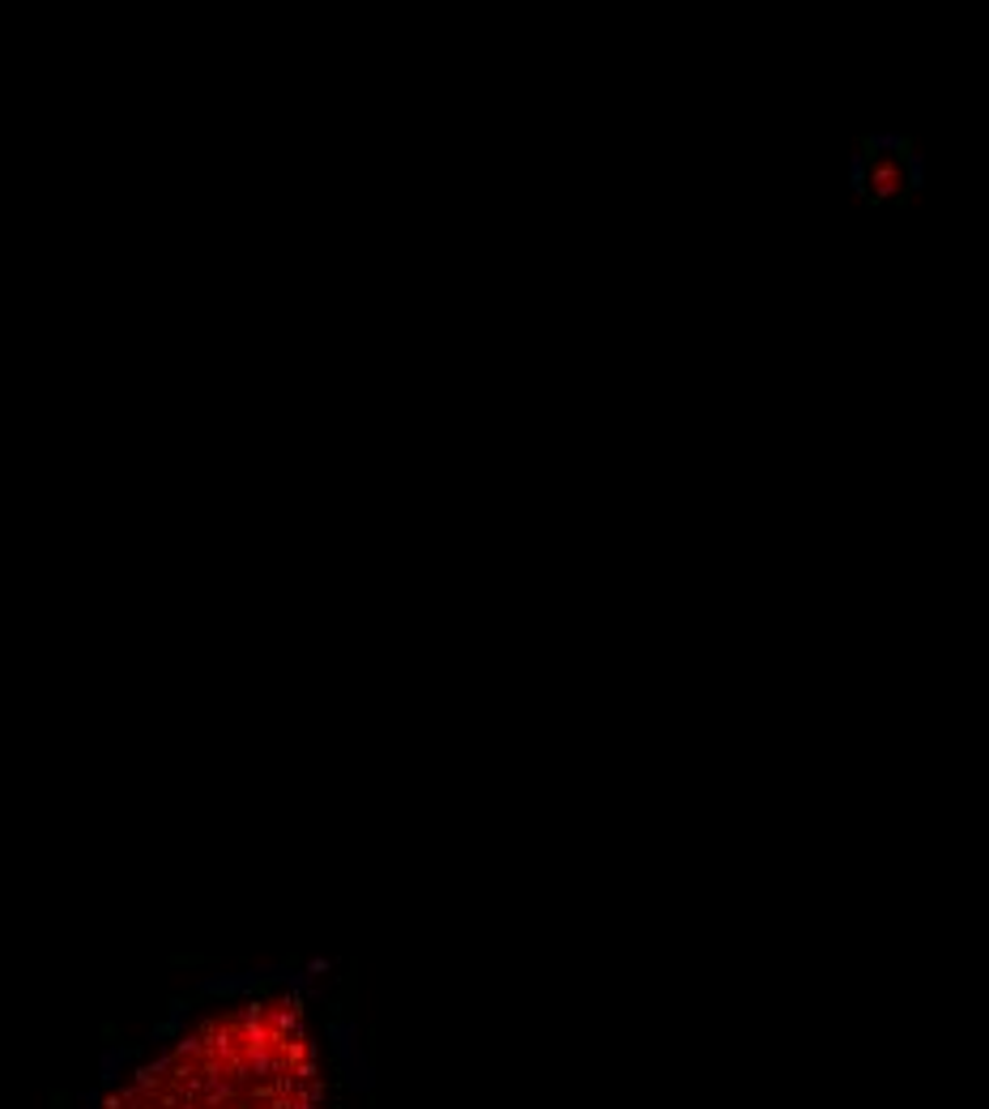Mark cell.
I'll return each mask as SVG.
<instances>
[{"instance_id": "cell-4", "label": "cell", "mask_w": 989, "mask_h": 1109, "mask_svg": "<svg viewBox=\"0 0 989 1109\" xmlns=\"http://www.w3.org/2000/svg\"><path fill=\"white\" fill-rule=\"evenodd\" d=\"M239 991H243V986H239V978H231V973H227V978H205V982H201V994H210V998H234Z\"/></svg>"}, {"instance_id": "cell-2", "label": "cell", "mask_w": 989, "mask_h": 1109, "mask_svg": "<svg viewBox=\"0 0 989 1109\" xmlns=\"http://www.w3.org/2000/svg\"><path fill=\"white\" fill-rule=\"evenodd\" d=\"M132 1058V1050L128 1046H116V1050H107L103 1058H99V1080L103 1084H116L119 1080V1071H124V1062Z\"/></svg>"}, {"instance_id": "cell-1", "label": "cell", "mask_w": 989, "mask_h": 1109, "mask_svg": "<svg viewBox=\"0 0 989 1109\" xmlns=\"http://www.w3.org/2000/svg\"><path fill=\"white\" fill-rule=\"evenodd\" d=\"M853 184L866 201H900L922 184V159L904 137H871L853 154Z\"/></svg>"}, {"instance_id": "cell-3", "label": "cell", "mask_w": 989, "mask_h": 1109, "mask_svg": "<svg viewBox=\"0 0 989 1109\" xmlns=\"http://www.w3.org/2000/svg\"><path fill=\"white\" fill-rule=\"evenodd\" d=\"M205 1054H210V1046H205V1037H201V1033H183V1037L175 1042L172 1058L175 1062H188V1058H205Z\"/></svg>"}]
</instances>
